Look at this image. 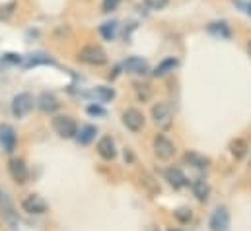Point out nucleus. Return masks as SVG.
Here are the masks:
<instances>
[{"instance_id": "c756f323", "label": "nucleus", "mask_w": 251, "mask_h": 231, "mask_svg": "<svg viewBox=\"0 0 251 231\" xmlns=\"http://www.w3.org/2000/svg\"><path fill=\"white\" fill-rule=\"evenodd\" d=\"M172 231H174V230H172Z\"/></svg>"}, {"instance_id": "f8f14e48", "label": "nucleus", "mask_w": 251, "mask_h": 231, "mask_svg": "<svg viewBox=\"0 0 251 231\" xmlns=\"http://www.w3.org/2000/svg\"><path fill=\"white\" fill-rule=\"evenodd\" d=\"M98 154H100L103 160H107V162L115 160L117 150H115V142H113L111 136H103V138L98 142Z\"/></svg>"}, {"instance_id": "4468645a", "label": "nucleus", "mask_w": 251, "mask_h": 231, "mask_svg": "<svg viewBox=\"0 0 251 231\" xmlns=\"http://www.w3.org/2000/svg\"><path fill=\"white\" fill-rule=\"evenodd\" d=\"M177 66H179V60H177V58H174V57L164 58V60L154 68V76H156V78H164V76H168L170 72H174Z\"/></svg>"}, {"instance_id": "cd10ccee", "label": "nucleus", "mask_w": 251, "mask_h": 231, "mask_svg": "<svg viewBox=\"0 0 251 231\" xmlns=\"http://www.w3.org/2000/svg\"><path fill=\"white\" fill-rule=\"evenodd\" d=\"M246 12H248V14H251V2L248 4V10H246Z\"/></svg>"}, {"instance_id": "a878e982", "label": "nucleus", "mask_w": 251, "mask_h": 231, "mask_svg": "<svg viewBox=\"0 0 251 231\" xmlns=\"http://www.w3.org/2000/svg\"><path fill=\"white\" fill-rule=\"evenodd\" d=\"M170 0H144V4L150 8V10H162L168 6Z\"/></svg>"}, {"instance_id": "412c9836", "label": "nucleus", "mask_w": 251, "mask_h": 231, "mask_svg": "<svg viewBox=\"0 0 251 231\" xmlns=\"http://www.w3.org/2000/svg\"><path fill=\"white\" fill-rule=\"evenodd\" d=\"M94 95H96L100 101H111V99L115 97V92H113L111 88H103V86H100V88L94 90Z\"/></svg>"}, {"instance_id": "f257e3e1", "label": "nucleus", "mask_w": 251, "mask_h": 231, "mask_svg": "<svg viewBox=\"0 0 251 231\" xmlns=\"http://www.w3.org/2000/svg\"><path fill=\"white\" fill-rule=\"evenodd\" d=\"M152 120L154 124L160 128V130H170L172 124H174V111H172V105L162 101V103H156L152 107Z\"/></svg>"}, {"instance_id": "2eb2a0df", "label": "nucleus", "mask_w": 251, "mask_h": 231, "mask_svg": "<svg viewBox=\"0 0 251 231\" xmlns=\"http://www.w3.org/2000/svg\"><path fill=\"white\" fill-rule=\"evenodd\" d=\"M37 105H39V109H41L43 113H55V111L61 107L59 99H57L53 93H41V97H39Z\"/></svg>"}, {"instance_id": "f03ea898", "label": "nucleus", "mask_w": 251, "mask_h": 231, "mask_svg": "<svg viewBox=\"0 0 251 231\" xmlns=\"http://www.w3.org/2000/svg\"><path fill=\"white\" fill-rule=\"evenodd\" d=\"M78 58L84 64H90V66H101V64L107 62V55H105V51L100 45H86L78 53Z\"/></svg>"}, {"instance_id": "c85d7f7f", "label": "nucleus", "mask_w": 251, "mask_h": 231, "mask_svg": "<svg viewBox=\"0 0 251 231\" xmlns=\"http://www.w3.org/2000/svg\"><path fill=\"white\" fill-rule=\"evenodd\" d=\"M248 51H250V55H251V41L248 43Z\"/></svg>"}, {"instance_id": "1a4fd4ad", "label": "nucleus", "mask_w": 251, "mask_h": 231, "mask_svg": "<svg viewBox=\"0 0 251 231\" xmlns=\"http://www.w3.org/2000/svg\"><path fill=\"white\" fill-rule=\"evenodd\" d=\"M123 124L130 132H140L144 128V115L138 109H126L123 113Z\"/></svg>"}, {"instance_id": "dca6fc26", "label": "nucleus", "mask_w": 251, "mask_h": 231, "mask_svg": "<svg viewBox=\"0 0 251 231\" xmlns=\"http://www.w3.org/2000/svg\"><path fill=\"white\" fill-rule=\"evenodd\" d=\"M191 190H193V194H195V198H197L199 202H206L208 192H210L208 183H206L204 179H195V181L191 183Z\"/></svg>"}, {"instance_id": "39448f33", "label": "nucleus", "mask_w": 251, "mask_h": 231, "mask_svg": "<svg viewBox=\"0 0 251 231\" xmlns=\"http://www.w3.org/2000/svg\"><path fill=\"white\" fill-rule=\"evenodd\" d=\"M8 173L12 177V181L18 183V185H25L27 179H29V169H27L25 162L20 160V158H12L8 162Z\"/></svg>"}, {"instance_id": "aec40b11", "label": "nucleus", "mask_w": 251, "mask_h": 231, "mask_svg": "<svg viewBox=\"0 0 251 231\" xmlns=\"http://www.w3.org/2000/svg\"><path fill=\"white\" fill-rule=\"evenodd\" d=\"M100 33H101L103 39L111 41V39L115 37V33H117V23H115V22H107V23L100 25Z\"/></svg>"}, {"instance_id": "20e7f679", "label": "nucleus", "mask_w": 251, "mask_h": 231, "mask_svg": "<svg viewBox=\"0 0 251 231\" xmlns=\"http://www.w3.org/2000/svg\"><path fill=\"white\" fill-rule=\"evenodd\" d=\"M154 154H156L158 160L168 162V160H172L174 154H176V144H174L168 136L158 134V136L154 138Z\"/></svg>"}, {"instance_id": "423d86ee", "label": "nucleus", "mask_w": 251, "mask_h": 231, "mask_svg": "<svg viewBox=\"0 0 251 231\" xmlns=\"http://www.w3.org/2000/svg\"><path fill=\"white\" fill-rule=\"evenodd\" d=\"M22 208L27 214L39 216V214H45L47 212V202H45V198L41 194H29V196H25L22 200Z\"/></svg>"}, {"instance_id": "4be33fe9", "label": "nucleus", "mask_w": 251, "mask_h": 231, "mask_svg": "<svg viewBox=\"0 0 251 231\" xmlns=\"http://www.w3.org/2000/svg\"><path fill=\"white\" fill-rule=\"evenodd\" d=\"M208 31L214 33V35H220V37H230V29H228V25H226L224 22H220V23H212V25L208 27Z\"/></svg>"}, {"instance_id": "bb28decb", "label": "nucleus", "mask_w": 251, "mask_h": 231, "mask_svg": "<svg viewBox=\"0 0 251 231\" xmlns=\"http://www.w3.org/2000/svg\"><path fill=\"white\" fill-rule=\"evenodd\" d=\"M90 115H94V116H103L105 115V111L100 107V105H88V109H86Z\"/></svg>"}, {"instance_id": "6ab92c4d", "label": "nucleus", "mask_w": 251, "mask_h": 231, "mask_svg": "<svg viewBox=\"0 0 251 231\" xmlns=\"http://www.w3.org/2000/svg\"><path fill=\"white\" fill-rule=\"evenodd\" d=\"M96 134H98V128H96V126H92V124H86V126H82V128H80V132L76 134V140H78V144L88 146V144L96 138Z\"/></svg>"}, {"instance_id": "6e6552de", "label": "nucleus", "mask_w": 251, "mask_h": 231, "mask_svg": "<svg viewBox=\"0 0 251 231\" xmlns=\"http://www.w3.org/2000/svg\"><path fill=\"white\" fill-rule=\"evenodd\" d=\"M208 226H210V231H230V212L224 206L216 208L214 214L210 216Z\"/></svg>"}, {"instance_id": "9d476101", "label": "nucleus", "mask_w": 251, "mask_h": 231, "mask_svg": "<svg viewBox=\"0 0 251 231\" xmlns=\"http://www.w3.org/2000/svg\"><path fill=\"white\" fill-rule=\"evenodd\" d=\"M16 142H18V138H16L14 128L10 124H0V146H2V150L6 154H12L16 150Z\"/></svg>"}, {"instance_id": "0eeeda50", "label": "nucleus", "mask_w": 251, "mask_h": 231, "mask_svg": "<svg viewBox=\"0 0 251 231\" xmlns=\"http://www.w3.org/2000/svg\"><path fill=\"white\" fill-rule=\"evenodd\" d=\"M31 109H33V97H31V93H18L14 97V101H12V113H14V116L22 118V116L27 115Z\"/></svg>"}, {"instance_id": "f3484780", "label": "nucleus", "mask_w": 251, "mask_h": 231, "mask_svg": "<svg viewBox=\"0 0 251 231\" xmlns=\"http://www.w3.org/2000/svg\"><path fill=\"white\" fill-rule=\"evenodd\" d=\"M183 160L187 162L189 165H193V167H197V169H204V167H208V163H210V160H208L206 156H202V154H199V152H187Z\"/></svg>"}, {"instance_id": "7ed1b4c3", "label": "nucleus", "mask_w": 251, "mask_h": 231, "mask_svg": "<svg viewBox=\"0 0 251 231\" xmlns=\"http://www.w3.org/2000/svg\"><path fill=\"white\" fill-rule=\"evenodd\" d=\"M53 128H55V132L64 138V140H68V138H76V134H78V126H76V122H74V118L68 115H59L53 118Z\"/></svg>"}, {"instance_id": "5701e85b", "label": "nucleus", "mask_w": 251, "mask_h": 231, "mask_svg": "<svg viewBox=\"0 0 251 231\" xmlns=\"http://www.w3.org/2000/svg\"><path fill=\"white\" fill-rule=\"evenodd\" d=\"M174 216H176V220L181 222V224H189V222L193 220V214H191L189 208H177V210L174 212Z\"/></svg>"}, {"instance_id": "ddd939ff", "label": "nucleus", "mask_w": 251, "mask_h": 231, "mask_svg": "<svg viewBox=\"0 0 251 231\" xmlns=\"http://www.w3.org/2000/svg\"><path fill=\"white\" fill-rule=\"evenodd\" d=\"M125 70L128 74H136V76H142L148 72V62L140 57H130L125 60Z\"/></svg>"}, {"instance_id": "a211bd4d", "label": "nucleus", "mask_w": 251, "mask_h": 231, "mask_svg": "<svg viewBox=\"0 0 251 231\" xmlns=\"http://www.w3.org/2000/svg\"><path fill=\"white\" fill-rule=\"evenodd\" d=\"M248 150H250V146H248V142L242 140V138H236V140L230 142V154H232L236 160H244V158L248 156Z\"/></svg>"}, {"instance_id": "393cba45", "label": "nucleus", "mask_w": 251, "mask_h": 231, "mask_svg": "<svg viewBox=\"0 0 251 231\" xmlns=\"http://www.w3.org/2000/svg\"><path fill=\"white\" fill-rule=\"evenodd\" d=\"M119 4H121V0H103V4H101V10H103L105 14H109V12L117 10V8H119Z\"/></svg>"}, {"instance_id": "9b49d317", "label": "nucleus", "mask_w": 251, "mask_h": 231, "mask_svg": "<svg viewBox=\"0 0 251 231\" xmlns=\"http://www.w3.org/2000/svg\"><path fill=\"white\" fill-rule=\"evenodd\" d=\"M164 177H166V181H168L176 190H179V188H183V186H187L189 185L185 173H183L181 169H177V167H170V169H166Z\"/></svg>"}, {"instance_id": "b1692460", "label": "nucleus", "mask_w": 251, "mask_h": 231, "mask_svg": "<svg viewBox=\"0 0 251 231\" xmlns=\"http://www.w3.org/2000/svg\"><path fill=\"white\" fill-rule=\"evenodd\" d=\"M53 60L49 57H43V55H35V57H29L25 62V68H31V66H37V64H51Z\"/></svg>"}]
</instances>
